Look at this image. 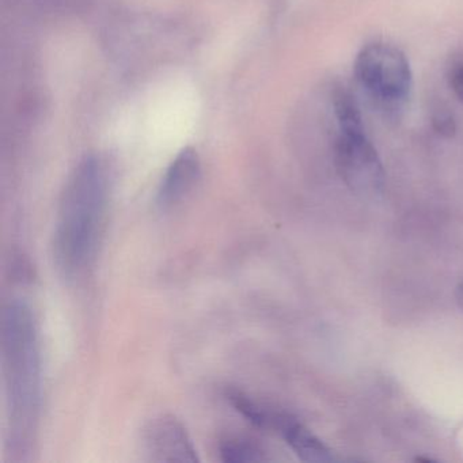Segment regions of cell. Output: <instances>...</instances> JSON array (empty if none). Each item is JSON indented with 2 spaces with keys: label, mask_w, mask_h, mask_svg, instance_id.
I'll use <instances>...</instances> for the list:
<instances>
[{
  "label": "cell",
  "mask_w": 463,
  "mask_h": 463,
  "mask_svg": "<svg viewBox=\"0 0 463 463\" xmlns=\"http://www.w3.org/2000/svg\"><path fill=\"white\" fill-rule=\"evenodd\" d=\"M0 354L6 402V451L25 460L36 440L43 400L39 326L28 303L10 300L0 322Z\"/></svg>",
  "instance_id": "6da1fadb"
},
{
  "label": "cell",
  "mask_w": 463,
  "mask_h": 463,
  "mask_svg": "<svg viewBox=\"0 0 463 463\" xmlns=\"http://www.w3.org/2000/svg\"><path fill=\"white\" fill-rule=\"evenodd\" d=\"M109 204V173L99 156H85L67 178L53 230V259L75 280L96 259Z\"/></svg>",
  "instance_id": "7a4b0ae2"
},
{
  "label": "cell",
  "mask_w": 463,
  "mask_h": 463,
  "mask_svg": "<svg viewBox=\"0 0 463 463\" xmlns=\"http://www.w3.org/2000/svg\"><path fill=\"white\" fill-rule=\"evenodd\" d=\"M354 74L371 104L384 118H400L413 89V75L405 53L394 45L371 43L354 59Z\"/></svg>",
  "instance_id": "3957f363"
},
{
  "label": "cell",
  "mask_w": 463,
  "mask_h": 463,
  "mask_svg": "<svg viewBox=\"0 0 463 463\" xmlns=\"http://www.w3.org/2000/svg\"><path fill=\"white\" fill-rule=\"evenodd\" d=\"M335 167L354 194L373 197L383 191L381 158L364 132H340L335 146Z\"/></svg>",
  "instance_id": "277c9868"
},
{
  "label": "cell",
  "mask_w": 463,
  "mask_h": 463,
  "mask_svg": "<svg viewBox=\"0 0 463 463\" xmlns=\"http://www.w3.org/2000/svg\"><path fill=\"white\" fill-rule=\"evenodd\" d=\"M142 447L153 462H199L196 447L185 425L175 416L156 417L142 432Z\"/></svg>",
  "instance_id": "5b68a950"
},
{
  "label": "cell",
  "mask_w": 463,
  "mask_h": 463,
  "mask_svg": "<svg viewBox=\"0 0 463 463\" xmlns=\"http://www.w3.org/2000/svg\"><path fill=\"white\" fill-rule=\"evenodd\" d=\"M202 162L199 154L192 147H185L167 167L156 194V204L167 210L180 204L199 183Z\"/></svg>",
  "instance_id": "8992f818"
},
{
  "label": "cell",
  "mask_w": 463,
  "mask_h": 463,
  "mask_svg": "<svg viewBox=\"0 0 463 463\" xmlns=\"http://www.w3.org/2000/svg\"><path fill=\"white\" fill-rule=\"evenodd\" d=\"M270 428L278 430L292 451L305 462H332V451L324 441L289 414L273 413Z\"/></svg>",
  "instance_id": "52a82bcc"
},
{
  "label": "cell",
  "mask_w": 463,
  "mask_h": 463,
  "mask_svg": "<svg viewBox=\"0 0 463 463\" xmlns=\"http://www.w3.org/2000/svg\"><path fill=\"white\" fill-rule=\"evenodd\" d=\"M333 109L340 132H364L359 104L354 94L344 86H337L333 91Z\"/></svg>",
  "instance_id": "ba28073f"
},
{
  "label": "cell",
  "mask_w": 463,
  "mask_h": 463,
  "mask_svg": "<svg viewBox=\"0 0 463 463\" xmlns=\"http://www.w3.org/2000/svg\"><path fill=\"white\" fill-rule=\"evenodd\" d=\"M221 459L226 463H256L269 460L267 451L256 441L229 438L219 446Z\"/></svg>",
  "instance_id": "9c48e42d"
},
{
  "label": "cell",
  "mask_w": 463,
  "mask_h": 463,
  "mask_svg": "<svg viewBox=\"0 0 463 463\" xmlns=\"http://www.w3.org/2000/svg\"><path fill=\"white\" fill-rule=\"evenodd\" d=\"M432 127L443 137H452L457 132L454 115L444 107H438L432 113Z\"/></svg>",
  "instance_id": "30bf717a"
},
{
  "label": "cell",
  "mask_w": 463,
  "mask_h": 463,
  "mask_svg": "<svg viewBox=\"0 0 463 463\" xmlns=\"http://www.w3.org/2000/svg\"><path fill=\"white\" fill-rule=\"evenodd\" d=\"M449 88L463 104V61H455L449 70Z\"/></svg>",
  "instance_id": "8fae6325"
},
{
  "label": "cell",
  "mask_w": 463,
  "mask_h": 463,
  "mask_svg": "<svg viewBox=\"0 0 463 463\" xmlns=\"http://www.w3.org/2000/svg\"><path fill=\"white\" fill-rule=\"evenodd\" d=\"M458 299L460 300L463 306V283L460 284L459 288H458Z\"/></svg>",
  "instance_id": "7c38bea8"
}]
</instances>
